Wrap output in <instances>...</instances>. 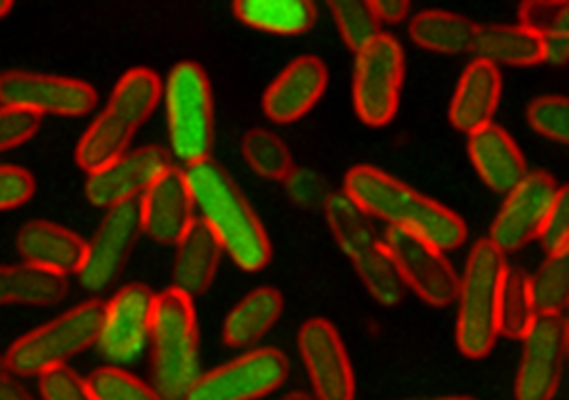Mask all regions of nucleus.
Returning <instances> with one entry per match:
<instances>
[{
    "mask_svg": "<svg viewBox=\"0 0 569 400\" xmlns=\"http://www.w3.org/2000/svg\"><path fill=\"white\" fill-rule=\"evenodd\" d=\"M342 191L369 217L413 233L439 251H455L467 240V226L456 212L379 168H351Z\"/></svg>",
    "mask_w": 569,
    "mask_h": 400,
    "instance_id": "nucleus-1",
    "label": "nucleus"
},
{
    "mask_svg": "<svg viewBox=\"0 0 569 400\" xmlns=\"http://www.w3.org/2000/svg\"><path fill=\"white\" fill-rule=\"evenodd\" d=\"M283 400H313L309 394H305V392H291V394H287Z\"/></svg>",
    "mask_w": 569,
    "mask_h": 400,
    "instance_id": "nucleus-47",
    "label": "nucleus"
},
{
    "mask_svg": "<svg viewBox=\"0 0 569 400\" xmlns=\"http://www.w3.org/2000/svg\"><path fill=\"white\" fill-rule=\"evenodd\" d=\"M163 99V82L152 69H129L110 94L106 110L97 116L76 148V163L84 172H97L129 152L136 131Z\"/></svg>",
    "mask_w": 569,
    "mask_h": 400,
    "instance_id": "nucleus-3",
    "label": "nucleus"
},
{
    "mask_svg": "<svg viewBox=\"0 0 569 400\" xmlns=\"http://www.w3.org/2000/svg\"><path fill=\"white\" fill-rule=\"evenodd\" d=\"M330 11L345 46L353 54H360L375 39L381 37V22L377 20L370 2L339 0L330 2Z\"/></svg>",
    "mask_w": 569,
    "mask_h": 400,
    "instance_id": "nucleus-34",
    "label": "nucleus"
},
{
    "mask_svg": "<svg viewBox=\"0 0 569 400\" xmlns=\"http://www.w3.org/2000/svg\"><path fill=\"white\" fill-rule=\"evenodd\" d=\"M557 191L559 187L550 173H527V178L506 196L499 214L492 221L488 240L506 256L540 240Z\"/></svg>",
    "mask_w": 569,
    "mask_h": 400,
    "instance_id": "nucleus-15",
    "label": "nucleus"
},
{
    "mask_svg": "<svg viewBox=\"0 0 569 400\" xmlns=\"http://www.w3.org/2000/svg\"><path fill=\"white\" fill-rule=\"evenodd\" d=\"M0 106L37 116L78 118L94 110L97 90L73 78L4 71L0 73Z\"/></svg>",
    "mask_w": 569,
    "mask_h": 400,
    "instance_id": "nucleus-12",
    "label": "nucleus"
},
{
    "mask_svg": "<svg viewBox=\"0 0 569 400\" xmlns=\"http://www.w3.org/2000/svg\"><path fill=\"white\" fill-rule=\"evenodd\" d=\"M142 233L140 203L129 201L110 208L86 242L84 261L78 270L80 286L92 293L114 286Z\"/></svg>",
    "mask_w": 569,
    "mask_h": 400,
    "instance_id": "nucleus-10",
    "label": "nucleus"
},
{
    "mask_svg": "<svg viewBox=\"0 0 569 400\" xmlns=\"http://www.w3.org/2000/svg\"><path fill=\"white\" fill-rule=\"evenodd\" d=\"M11 9H13V2L0 0V20H4V18L11 13Z\"/></svg>",
    "mask_w": 569,
    "mask_h": 400,
    "instance_id": "nucleus-46",
    "label": "nucleus"
},
{
    "mask_svg": "<svg viewBox=\"0 0 569 400\" xmlns=\"http://www.w3.org/2000/svg\"><path fill=\"white\" fill-rule=\"evenodd\" d=\"M184 173L201 221L214 233L223 253L244 272L263 270L272 259L270 238L233 178L212 157L189 166Z\"/></svg>",
    "mask_w": 569,
    "mask_h": 400,
    "instance_id": "nucleus-2",
    "label": "nucleus"
},
{
    "mask_svg": "<svg viewBox=\"0 0 569 400\" xmlns=\"http://www.w3.org/2000/svg\"><path fill=\"white\" fill-rule=\"evenodd\" d=\"M97 400H163L157 390L120 367H101L86 379Z\"/></svg>",
    "mask_w": 569,
    "mask_h": 400,
    "instance_id": "nucleus-35",
    "label": "nucleus"
},
{
    "mask_svg": "<svg viewBox=\"0 0 569 400\" xmlns=\"http://www.w3.org/2000/svg\"><path fill=\"white\" fill-rule=\"evenodd\" d=\"M435 400H476V399H469V397H450V399H435Z\"/></svg>",
    "mask_w": 569,
    "mask_h": 400,
    "instance_id": "nucleus-50",
    "label": "nucleus"
},
{
    "mask_svg": "<svg viewBox=\"0 0 569 400\" xmlns=\"http://www.w3.org/2000/svg\"><path fill=\"white\" fill-rule=\"evenodd\" d=\"M323 214L337 244L351 263L383 244L381 236L370 223L369 214L345 191L330 196L323 206Z\"/></svg>",
    "mask_w": 569,
    "mask_h": 400,
    "instance_id": "nucleus-29",
    "label": "nucleus"
},
{
    "mask_svg": "<svg viewBox=\"0 0 569 400\" xmlns=\"http://www.w3.org/2000/svg\"><path fill=\"white\" fill-rule=\"evenodd\" d=\"M154 302L157 296L142 283L120 287L112 300L106 302L97 347L112 367L131 364L142 358L152 337Z\"/></svg>",
    "mask_w": 569,
    "mask_h": 400,
    "instance_id": "nucleus-11",
    "label": "nucleus"
},
{
    "mask_svg": "<svg viewBox=\"0 0 569 400\" xmlns=\"http://www.w3.org/2000/svg\"><path fill=\"white\" fill-rule=\"evenodd\" d=\"M283 184L287 198L305 210H323L326 201L332 196L326 178L309 168H293L284 178Z\"/></svg>",
    "mask_w": 569,
    "mask_h": 400,
    "instance_id": "nucleus-37",
    "label": "nucleus"
},
{
    "mask_svg": "<svg viewBox=\"0 0 569 400\" xmlns=\"http://www.w3.org/2000/svg\"><path fill=\"white\" fill-rule=\"evenodd\" d=\"M289 360L274 347L249 351L214 371L201 372L184 400H259L279 390Z\"/></svg>",
    "mask_w": 569,
    "mask_h": 400,
    "instance_id": "nucleus-9",
    "label": "nucleus"
},
{
    "mask_svg": "<svg viewBox=\"0 0 569 400\" xmlns=\"http://www.w3.org/2000/svg\"><path fill=\"white\" fill-rule=\"evenodd\" d=\"M233 16L251 29L293 37L313 29L317 9L307 0H240Z\"/></svg>",
    "mask_w": 569,
    "mask_h": 400,
    "instance_id": "nucleus-27",
    "label": "nucleus"
},
{
    "mask_svg": "<svg viewBox=\"0 0 569 400\" xmlns=\"http://www.w3.org/2000/svg\"><path fill=\"white\" fill-rule=\"evenodd\" d=\"M18 253L24 263L58 272L78 274L86 256V242L71 229L50 221H29L16 236Z\"/></svg>",
    "mask_w": 569,
    "mask_h": 400,
    "instance_id": "nucleus-22",
    "label": "nucleus"
},
{
    "mask_svg": "<svg viewBox=\"0 0 569 400\" xmlns=\"http://www.w3.org/2000/svg\"><path fill=\"white\" fill-rule=\"evenodd\" d=\"M196 201L191 196L187 173L171 166L140 201L143 233L159 244H178L191 228Z\"/></svg>",
    "mask_w": 569,
    "mask_h": 400,
    "instance_id": "nucleus-19",
    "label": "nucleus"
},
{
    "mask_svg": "<svg viewBox=\"0 0 569 400\" xmlns=\"http://www.w3.org/2000/svg\"><path fill=\"white\" fill-rule=\"evenodd\" d=\"M478 24L450 11H420L409 22V37L416 46L437 54H465L473 50Z\"/></svg>",
    "mask_w": 569,
    "mask_h": 400,
    "instance_id": "nucleus-28",
    "label": "nucleus"
},
{
    "mask_svg": "<svg viewBox=\"0 0 569 400\" xmlns=\"http://www.w3.org/2000/svg\"><path fill=\"white\" fill-rule=\"evenodd\" d=\"M283 313V296L274 287H257L226 317L223 341L229 347H251L261 341Z\"/></svg>",
    "mask_w": 569,
    "mask_h": 400,
    "instance_id": "nucleus-24",
    "label": "nucleus"
},
{
    "mask_svg": "<svg viewBox=\"0 0 569 400\" xmlns=\"http://www.w3.org/2000/svg\"><path fill=\"white\" fill-rule=\"evenodd\" d=\"M405 80V52L399 39L381 32L369 48L356 54L353 108L369 127H386L399 112Z\"/></svg>",
    "mask_w": 569,
    "mask_h": 400,
    "instance_id": "nucleus-8",
    "label": "nucleus"
},
{
    "mask_svg": "<svg viewBox=\"0 0 569 400\" xmlns=\"http://www.w3.org/2000/svg\"><path fill=\"white\" fill-rule=\"evenodd\" d=\"M536 309L540 314H563L569 309V247L557 251L529 277Z\"/></svg>",
    "mask_w": 569,
    "mask_h": 400,
    "instance_id": "nucleus-33",
    "label": "nucleus"
},
{
    "mask_svg": "<svg viewBox=\"0 0 569 400\" xmlns=\"http://www.w3.org/2000/svg\"><path fill=\"white\" fill-rule=\"evenodd\" d=\"M106 304L88 300L57 319L30 330L4 353L7 369L18 377H41L67 367L71 358L97 344Z\"/></svg>",
    "mask_w": 569,
    "mask_h": 400,
    "instance_id": "nucleus-6",
    "label": "nucleus"
},
{
    "mask_svg": "<svg viewBox=\"0 0 569 400\" xmlns=\"http://www.w3.org/2000/svg\"><path fill=\"white\" fill-rule=\"evenodd\" d=\"M0 400H34L29 394V390L18 381L13 379L11 374L2 377L0 379Z\"/></svg>",
    "mask_w": 569,
    "mask_h": 400,
    "instance_id": "nucleus-45",
    "label": "nucleus"
},
{
    "mask_svg": "<svg viewBox=\"0 0 569 400\" xmlns=\"http://www.w3.org/2000/svg\"><path fill=\"white\" fill-rule=\"evenodd\" d=\"M476 58L495 64L508 67H533L543 62V41L536 32L518 27H478L473 41Z\"/></svg>",
    "mask_w": 569,
    "mask_h": 400,
    "instance_id": "nucleus-26",
    "label": "nucleus"
},
{
    "mask_svg": "<svg viewBox=\"0 0 569 400\" xmlns=\"http://www.w3.org/2000/svg\"><path fill=\"white\" fill-rule=\"evenodd\" d=\"M163 101L173 157L187 168L210 159L214 143V106L203 67L193 60L173 64L163 84Z\"/></svg>",
    "mask_w": 569,
    "mask_h": 400,
    "instance_id": "nucleus-7",
    "label": "nucleus"
},
{
    "mask_svg": "<svg viewBox=\"0 0 569 400\" xmlns=\"http://www.w3.org/2000/svg\"><path fill=\"white\" fill-rule=\"evenodd\" d=\"M39 392L43 400H97L86 379L69 367H60L39 377Z\"/></svg>",
    "mask_w": 569,
    "mask_h": 400,
    "instance_id": "nucleus-38",
    "label": "nucleus"
},
{
    "mask_svg": "<svg viewBox=\"0 0 569 400\" xmlns=\"http://www.w3.org/2000/svg\"><path fill=\"white\" fill-rule=\"evenodd\" d=\"M298 349L317 400L356 399V374L337 328L321 317L302 323Z\"/></svg>",
    "mask_w": 569,
    "mask_h": 400,
    "instance_id": "nucleus-17",
    "label": "nucleus"
},
{
    "mask_svg": "<svg viewBox=\"0 0 569 400\" xmlns=\"http://www.w3.org/2000/svg\"><path fill=\"white\" fill-rule=\"evenodd\" d=\"M559 7H561V2H525V4H520V9H518L520 27L536 32L538 37L548 34V30L552 29V24H555Z\"/></svg>",
    "mask_w": 569,
    "mask_h": 400,
    "instance_id": "nucleus-43",
    "label": "nucleus"
},
{
    "mask_svg": "<svg viewBox=\"0 0 569 400\" xmlns=\"http://www.w3.org/2000/svg\"><path fill=\"white\" fill-rule=\"evenodd\" d=\"M242 157L249 168L266 180L283 182L293 170V159L287 143L268 129H251L244 133Z\"/></svg>",
    "mask_w": 569,
    "mask_h": 400,
    "instance_id": "nucleus-32",
    "label": "nucleus"
},
{
    "mask_svg": "<svg viewBox=\"0 0 569 400\" xmlns=\"http://www.w3.org/2000/svg\"><path fill=\"white\" fill-rule=\"evenodd\" d=\"M540 317L531 293V281L522 270L510 268L506 274L501 309H499V334L513 341H522Z\"/></svg>",
    "mask_w": 569,
    "mask_h": 400,
    "instance_id": "nucleus-30",
    "label": "nucleus"
},
{
    "mask_svg": "<svg viewBox=\"0 0 569 400\" xmlns=\"http://www.w3.org/2000/svg\"><path fill=\"white\" fill-rule=\"evenodd\" d=\"M170 152L161 146H142L124 152L97 172L88 173L86 200L94 208H114L136 201L170 170Z\"/></svg>",
    "mask_w": 569,
    "mask_h": 400,
    "instance_id": "nucleus-16",
    "label": "nucleus"
},
{
    "mask_svg": "<svg viewBox=\"0 0 569 400\" xmlns=\"http://www.w3.org/2000/svg\"><path fill=\"white\" fill-rule=\"evenodd\" d=\"M152 388L163 400H184L200 379V330L193 298L170 287L157 296L152 319Z\"/></svg>",
    "mask_w": 569,
    "mask_h": 400,
    "instance_id": "nucleus-4",
    "label": "nucleus"
},
{
    "mask_svg": "<svg viewBox=\"0 0 569 400\" xmlns=\"http://www.w3.org/2000/svg\"><path fill=\"white\" fill-rule=\"evenodd\" d=\"M527 120L546 140L569 146V97L548 94L531 101Z\"/></svg>",
    "mask_w": 569,
    "mask_h": 400,
    "instance_id": "nucleus-36",
    "label": "nucleus"
},
{
    "mask_svg": "<svg viewBox=\"0 0 569 400\" xmlns=\"http://www.w3.org/2000/svg\"><path fill=\"white\" fill-rule=\"evenodd\" d=\"M223 249L210 228L196 219L176 244L173 286L189 298L206 293L219 270Z\"/></svg>",
    "mask_w": 569,
    "mask_h": 400,
    "instance_id": "nucleus-23",
    "label": "nucleus"
},
{
    "mask_svg": "<svg viewBox=\"0 0 569 400\" xmlns=\"http://www.w3.org/2000/svg\"><path fill=\"white\" fill-rule=\"evenodd\" d=\"M9 374V369H7V360H4V356H0V379L2 377H7Z\"/></svg>",
    "mask_w": 569,
    "mask_h": 400,
    "instance_id": "nucleus-48",
    "label": "nucleus"
},
{
    "mask_svg": "<svg viewBox=\"0 0 569 400\" xmlns=\"http://www.w3.org/2000/svg\"><path fill=\"white\" fill-rule=\"evenodd\" d=\"M541 247L548 256L563 251L569 247V184L557 191L555 203L550 208L548 221L540 236Z\"/></svg>",
    "mask_w": 569,
    "mask_h": 400,
    "instance_id": "nucleus-40",
    "label": "nucleus"
},
{
    "mask_svg": "<svg viewBox=\"0 0 569 400\" xmlns=\"http://www.w3.org/2000/svg\"><path fill=\"white\" fill-rule=\"evenodd\" d=\"M501 71L476 58L458 80V87L450 103V122L460 133H476L492 124L501 101Z\"/></svg>",
    "mask_w": 569,
    "mask_h": 400,
    "instance_id": "nucleus-20",
    "label": "nucleus"
},
{
    "mask_svg": "<svg viewBox=\"0 0 569 400\" xmlns=\"http://www.w3.org/2000/svg\"><path fill=\"white\" fill-rule=\"evenodd\" d=\"M353 268H356L360 281L369 289L370 296L379 304L395 307L405 298L407 287H405L399 268L390 256V251L386 249V244L377 247L365 258L356 259Z\"/></svg>",
    "mask_w": 569,
    "mask_h": 400,
    "instance_id": "nucleus-31",
    "label": "nucleus"
},
{
    "mask_svg": "<svg viewBox=\"0 0 569 400\" xmlns=\"http://www.w3.org/2000/svg\"><path fill=\"white\" fill-rule=\"evenodd\" d=\"M568 360L563 314H540L522 339V358L516 372V400H552Z\"/></svg>",
    "mask_w": 569,
    "mask_h": 400,
    "instance_id": "nucleus-13",
    "label": "nucleus"
},
{
    "mask_svg": "<svg viewBox=\"0 0 569 400\" xmlns=\"http://www.w3.org/2000/svg\"><path fill=\"white\" fill-rule=\"evenodd\" d=\"M543 41V62L566 64L569 62V2H561L552 29L541 37Z\"/></svg>",
    "mask_w": 569,
    "mask_h": 400,
    "instance_id": "nucleus-42",
    "label": "nucleus"
},
{
    "mask_svg": "<svg viewBox=\"0 0 569 400\" xmlns=\"http://www.w3.org/2000/svg\"><path fill=\"white\" fill-rule=\"evenodd\" d=\"M467 150L476 172L495 193L508 196L529 173L512 136L495 122L471 133Z\"/></svg>",
    "mask_w": 569,
    "mask_h": 400,
    "instance_id": "nucleus-21",
    "label": "nucleus"
},
{
    "mask_svg": "<svg viewBox=\"0 0 569 400\" xmlns=\"http://www.w3.org/2000/svg\"><path fill=\"white\" fill-rule=\"evenodd\" d=\"M67 277L30 263L0 266V307H54L67 298Z\"/></svg>",
    "mask_w": 569,
    "mask_h": 400,
    "instance_id": "nucleus-25",
    "label": "nucleus"
},
{
    "mask_svg": "<svg viewBox=\"0 0 569 400\" xmlns=\"http://www.w3.org/2000/svg\"><path fill=\"white\" fill-rule=\"evenodd\" d=\"M386 249L399 268L405 287L416 291L430 307H450L458 298L460 277L443 251L402 229L388 228Z\"/></svg>",
    "mask_w": 569,
    "mask_h": 400,
    "instance_id": "nucleus-14",
    "label": "nucleus"
},
{
    "mask_svg": "<svg viewBox=\"0 0 569 400\" xmlns=\"http://www.w3.org/2000/svg\"><path fill=\"white\" fill-rule=\"evenodd\" d=\"M37 182L32 173L20 166H0V212L13 210L32 200Z\"/></svg>",
    "mask_w": 569,
    "mask_h": 400,
    "instance_id": "nucleus-41",
    "label": "nucleus"
},
{
    "mask_svg": "<svg viewBox=\"0 0 569 400\" xmlns=\"http://www.w3.org/2000/svg\"><path fill=\"white\" fill-rule=\"evenodd\" d=\"M508 270L506 253L488 238L473 244L456 298V344L471 360L486 358L499 339V309Z\"/></svg>",
    "mask_w": 569,
    "mask_h": 400,
    "instance_id": "nucleus-5",
    "label": "nucleus"
},
{
    "mask_svg": "<svg viewBox=\"0 0 569 400\" xmlns=\"http://www.w3.org/2000/svg\"><path fill=\"white\" fill-rule=\"evenodd\" d=\"M328 87V67L317 57L291 60L266 88L261 108L277 124H291L309 114Z\"/></svg>",
    "mask_w": 569,
    "mask_h": 400,
    "instance_id": "nucleus-18",
    "label": "nucleus"
},
{
    "mask_svg": "<svg viewBox=\"0 0 569 400\" xmlns=\"http://www.w3.org/2000/svg\"><path fill=\"white\" fill-rule=\"evenodd\" d=\"M377 20L383 24H399L407 16H409V2L405 0H379V2H370Z\"/></svg>",
    "mask_w": 569,
    "mask_h": 400,
    "instance_id": "nucleus-44",
    "label": "nucleus"
},
{
    "mask_svg": "<svg viewBox=\"0 0 569 400\" xmlns=\"http://www.w3.org/2000/svg\"><path fill=\"white\" fill-rule=\"evenodd\" d=\"M41 116L0 106V152L29 142L39 131Z\"/></svg>",
    "mask_w": 569,
    "mask_h": 400,
    "instance_id": "nucleus-39",
    "label": "nucleus"
},
{
    "mask_svg": "<svg viewBox=\"0 0 569 400\" xmlns=\"http://www.w3.org/2000/svg\"><path fill=\"white\" fill-rule=\"evenodd\" d=\"M566 337H568V360H569V317L566 319Z\"/></svg>",
    "mask_w": 569,
    "mask_h": 400,
    "instance_id": "nucleus-49",
    "label": "nucleus"
}]
</instances>
